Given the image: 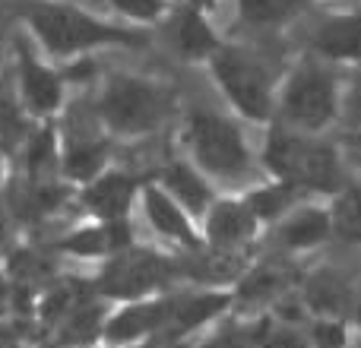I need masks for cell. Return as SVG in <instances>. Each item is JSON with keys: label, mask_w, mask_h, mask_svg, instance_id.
<instances>
[{"label": "cell", "mask_w": 361, "mask_h": 348, "mask_svg": "<svg viewBox=\"0 0 361 348\" xmlns=\"http://www.w3.org/2000/svg\"><path fill=\"white\" fill-rule=\"evenodd\" d=\"M146 212H149V222L156 225L162 235L175 237V241H184V244H193L190 222L184 218L180 206H178L171 197H165V193L152 190L149 197H146Z\"/></svg>", "instance_id": "cell-15"}, {"label": "cell", "mask_w": 361, "mask_h": 348, "mask_svg": "<svg viewBox=\"0 0 361 348\" xmlns=\"http://www.w3.org/2000/svg\"><path fill=\"white\" fill-rule=\"evenodd\" d=\"M298 0H238V13L254 29H273L292 16Z\"/></svg>", "instance_id": "cell-18"}, {"label": "cell", "mask_w": 361, "mask_h": 348, "mask_svg": "<svg viewBox=\"0 0 361 348\" xmlns=\"http://www.w3.org/2000/svg\"><path fill=\"white\" fill-rule=\"evenodd\" d=\"M358 317H361V307H358Z\"/></svg>", "instance_id": "cell-30"}, {"label": "cell", "mask_w": 361, "mask_h": 348, "mask_svg": "<svg viewBox=\"0 0 361 348\" xmlns=\"http://www.w3.org/2000/svg\"><path fill=\"white\" fill-rule=\"evenodd\" d=\"M169 304H137L130 311L118 313L111 323L105 326V336L111 342H130V339H140L146 333H152L156 326L169 323Z\"/></svg>", "instance_id": "cell-11"}, {"label": "cell", "mask_w": 361, "mask_h": 348, "mask_svg": "<svg viewBox=\"0 0 361 348\" xmlns=\"http://www.w3.org/2000/svg\"><path fill=\"white\" fill-rule=\"evenodd\" d=\"M130 197H133V180L124 178V174H105L86 190L89 209H95L102 218H111V222H118L124 216V209L130 206Z\"/></svg>", "instance_id": "cell-13"}, {"label": "cell", "mask_w": 361, "mask_h": 348, "mask_svg": "<svg viewBox=\"0 0 361 348\" xmlns=\"http://www.w3.org/2000/svg\"><path fill=\"white\" fill-rule=\"evenodd\" d=\"M162 279H165L162 263L146 254H133V256H124V260L114 263V266L108 269V275L102 279V285H105L108 294H124V298H130V294H143V292H149V288H156Z\"/></svg>", "instance_id": "cell-8"}, {"label": "cell", "mask_w": 361, "mask_h": 348, "mask_svg": "<svg viewBox=\"0 0 361 348\" xmlns=\"http://www.w3.org/2000/svg\"><path fill=\"white\" fill-rule=\"evenodd\" d=\"M0 133H4L6 143H13V139L23 133V120H19V114L13 111L6 101H0Z\"/></svg>", "instance_id": "cell-24"}, {"label": "cell", "mask_w": 361, "mask_h": 348, "mask_svg": "<svg viewBox=\"0 0 361 348\" xmlns=\"http://www.w3.org/2000/svg\"><path fill=\"white\" fill-rule=\"evenodd\" d=\"M317 345L320 348H339L343 345V326L326 320V323L317 326Z\"/></svg>", "instance_id": "cell-25"}, {"label": "cell", "mask_w": 361, "mask_h": 348, "mask_svg": "<svg viewBox=\"0 0 361 348\" xmlns=\"http://www.w3.org/2000/svg\"><path fill=\"white\" fill-rule=\"evenodd\" d=\"M0 348H10V336H6L4 330H0Z\"/></svg>", "instance_id": "cell-29"}, {"label": "cell", "mask_w": 361, "mask_h": 348, "mask_svg": "<svg viewBox=\"0 0 361 348\" xmlns=\"http://www.w3.org/2000/svg\"><path fill=\"white\" fill-rule=\"evenodd\" d=\"M102 159H105V143L99 139V133H95L86 120H80V127H76V120H70L67 152H63L67 171L73 174V178H89V174L102 165Z\"/></svg>", "instance_id": "cell-10"}, {"label": "cell", "mask_w": 361, "mask_h": 348, "mask_svg": "<svg viewBox=\"0 0 361 348\" xmlns=\"http://www.w3.org/2000/svg\"><path fill=\"white\" fill-rule=\"evenodd\" d=\"M16 54H19V80H23V92L29 99V105L35 111H54L61 105V80L51 70H44L25 51V44H19Z\"/></svg>", "instance_id": "cell-9"}, {"label": "cell", "mask_w": 361, "mask_h": 348, "mask_svg": "<svg viewBox=\"0 0 361 348\" xmlns=\"http://www.w3.org/2000/svg\"><path fill=\"white\" fill-rule=\"evenodd\" d=\"M187 6H193V10L206 13V10H209V6H216V0H187Z\"/></svg>", "instance_id": "cell-28"}, {"label": "cell", "mask_w": 361, "mask_h": 348, "mask_svg": "<svg viewBox=\"0 0 361 348\" xmlns=\"http://www.w3.org/2000/svg\"><path fill=\"white\" fill-rule=\"evenodd\" d=\"M108 4L137 23H156L169 13V0H108Z\"/></svg>", "instance_id": "cell-20"}, {"label": "cell", "mask_w": 361, "mask_h": 348, "mask_svg": "<svg viewBox=\"0 0 361 348\" xmlns=\"http://www.w3.org/2000/svg\"><path fill=\"white\" fill-rule=\"evenodd\" d=\"M314 48L326 61H361V10L333 13L314 29Z\"/></svg>", "instance_id": "cell-7"}, {"label": "cell", "mask_w": 361, "mask_h": 348, "mask_svg": "<svg viewBox=\"0 0 361 348\" xmlns=\"http://www.w3.org/2000/svg\"><path fill=\"white\" fill-rule=\"evenodd\" d=\"M267 162L279 178L292 180L301 187H317V190H330L339 180V165L326 146L305 143L288 133H273L267 146Z\"/></svg>", "instance_id": "cell-4"}, {"label": "cell", "mask_w": 361, "mask_h": 348, "mask_svg": "<svg viewBox=\"0 0 361 348\" xmlns=\"http://www.w3.org/2000/svg\"><path fill=\"white\" fill-rule=\"evenodd\" d=\"M169 111V95L159 86L130 76H114L102 95V118L118 133L152 130Z\"/></svg>", "instance_id": "cell-2"}, {"label": "cell", "mask_w": 361, "mask_h": 348, "mask_svg": "<svg viewBox=\"0 0 361 348\" xmlns=\"http://www.w3.org/2000/svg\"><path fill=\"white\" fill-rule=\"evenodd\" d=\"M203 348H250V345H247V339H241L238 333H228V336L212 339V342L203 345Z\"/></svg>", "instance_id": "cell-26"}, {"label": "cell", "mask_w": 361, "mask_h": 348, "mask_svg": "<svg viewBox=\"0 0 361 348\" xmlns=\"http://www.w3.org/2000/svg\"><path fill=\"white\" fill-rule=\"evenodd\" d=\"M352 108H355V114H361V73L355 76V89H352Z\"/></svg>", "instance_id": "cell-27"}, {"label": "cell", "mask_w": 361, "mask_h": 348, "mask_svg": "<svg viewBox=\"0 0 361 348\" xmlns=\"http://www.w3.org/2000/svg\"><path fill=\"white\" fill-rule=\"evenodd\" d=\"M187 143H190L197 162L219 178H238L247 165V149L235 124L219 114L197 111L187 120Z\"/></svg>", "instance_id": "cell-3"}, {"label": "cell", "mask_w": 361, "mask_h": 348, "mask_svg": "<svg viewBox=\"0 0 361 348\" xmlns=\"http://www.w3.org/2000/svg\"><path fill=\"white\" fill-rule=\"evenodd\" d=\"M305 345H307V339L298 330H292V326H276L263 339V348H305Z\"/></svg>", "instance_id": "cell-23"}, {"label": "cell", "mask_w": 361, "mask_h": 348, "mask_svg": "<svg viewBox=\"0 0 361 348\" xmlns=\"http://www.w3.org/2000/svg\"><path fill=\"white\" fill-rule=\"evenodd\" d=\"M286 111L311 130L324 127L336 111V80L320 67H301L286 86Z\"/></svg>", "instance_id": "cell-6"}, {"label": "cell", "mask_w": 361, "mask_h": 348, "mask_svg": "<svg viewBox=\"0 0 361 348\" xmlns=\"http://www.w3.org/2000/svg\"><path fill=\"white\" fill-rule=\"evenodd\" d=\"M165 180H169V190L175 193V199H180L190 212L206 209V203H209V190H206V184L190 168H184V165H169Z\"/></svg>", "instance_id": "cell-17"}, {"label": "cell", "mask_w": 361, "mask_h": 348, "mask_svg": "<svg viewBox=\"0 0 361 348\" xmlns=\"http://www.w3.org/2000/svg\"><path fill=\"white\" fill-rule=\"evenodd\" d=\"M212 73L228 99L247 118H267L269 114V76L260 61L241 48H216L212 54Z\"/></svg>", "instance_id": "cell-5"}, {"label": "cell", "mask_w": 361, "mask_h": 348, "mask_svg": "<svg viewBox=\"0 0 361 348\" xmlns=\"http://www.w3.org/2000/svg\"><path fill=\"white\" fill-rule=\"evenodd\" d=\"M336 225L345 231H361V190H349L336 203Z\"/></svg>", "instance_id": "cell-21"}, {"label": "cell", "mask_w": 361, "mask_h": 348, "mask_svg": "<svg viewBox=\"0 0 361 348\" xmlns=\"http://www.w3.org/2000/svg\"><path fill=\"white\" fill-rule=\"evenodd\" d=\"M286 199H288L286 190H263L250 199V212H254L257 218H273L276 212L286 206Z\"/></svg>", "instance_id": "cell-22"}, {"label": "cell", "mask_w": 361, "mask_h": 348, "mask_svg": "<svg viewBox=\"0 0 361 348\" xmlns=\"http://www.w3.org/2000/svg\"><path fill=\"white\" fill-rule=\"evenodd\" d=\"M127 244V235L118 225H108V228H95V231H82V235L70 237L67 247L70 250H82V254H102V250H111Z\"/></svg>", "instance_id": "cell-19"}, {"label": "cell", "mask_w": 361, "mask_h": 348, "mask_svg": "<svg viewBox=\"0 0 361 348\" xmlns=\"http://www.w3.org/2000/svg\"><path fill=\"white\" fill-rule=\"evenodd\" d=\"M326 235H330V218L320 209L298 212L279 228V241H286V247H314Z\"/></svg>", "instance_id": "cell-16"}, {"label": "cell", "mask_w": 361, "mask_h": 348, "mask_svg": "<svg viewBox=\"0 0 361 348\" xmlns=\"http://www.w3.org/2000/svg\"><path fill=\"white\" fill-rule=\"evenodd\" d=\"M25 19L51 54H76V51H89L95 44L140 42V35H133V32L114 29V25L102 23V19L89 16L86 10L63 4V0H29Z\"/></svg>", "instance_id": "cell-1"}, {"label": "cell", "mask_w": 361, "mask_h": 348, "mask_svg": "<svg viewBox=\"0 0 361 348\" xmlns=\"http://www.w3.org/2000/svg\"><path fill=\"white\" fill-rule=\"evenodd\" d=\"M254 225H257V216L250 209L222 203L209 216V237L219 247H238L241 241H247L254 235Z\"/></svg>", "instance_id": "cell-12"}, {"label": "cell", "mask_w": 361, "mask_h": 348, "mask_svg": "<svg viewBox=\"0 0 361 348\" xmlns=\"http://www.w3.org/2000/svg\"><path fill=\"white\" fill-rule=\"evenodd\" d=\"M175 42H178V48L184 51L187 57L216 54V48H219L209 23H206L203 13L193 10V6H184V10L175 16Z\"/></svg>", "instance_id": "cell-14"}]
</instances>
